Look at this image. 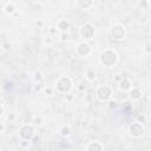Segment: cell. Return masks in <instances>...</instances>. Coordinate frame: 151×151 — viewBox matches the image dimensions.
Masks as SVG:
<instances>
[{"instance_id": "obj_1", "label": "cell", "mask_w": 151, "mask_h": 151, "mask_svg": "<svg viewBox=\"0 0 151 151\" xmlns=\"http://www.w3.org/2000/svg\"><path fill=\"white\" fill-rule=\"evenodd\" d=\"M99 60H100L101 65H104L106 67H112L118 63V54L113 50L107 48V50H104L100 53Z\"/></svg>"}, {"instance_id": "obj_2", "label": "cell", "mask_w": 151, "mask_h": 151, "mask_svg": "<svg viewBox=\"0 0 151 151\" xmlns=\"http://www.w3.org/2000/svg\"><path fill=\"white\" fill-rule=\"evenodd\" d=\"M72 85H73L72 79H71L70 77H67V76H63V77H60V78L57 80L55 87H57V91H58L59 93L67 94V93H70V91L72 90Z\"/></svg>"}, {"instance_id": "obj_3", "label": "cell", "mask_w": 151, "mask_h": 151, "mask_svg": "<svg viewBox=\"0 0 151 151\" xmlns=\"http://www.w3.org/2000/svg\"><path fill=\"white\" fill-rule=\"evenodd\" d=\"M110 35L113 40L116 41H122L124 40L125 35H126V31H125V27L122 25V24H114L111 29H110Z\"/></svg>"}, {"instance_id": "obj_4", "label": "cell", "mask_w": 151, "mask_h": 151, "mask_svg": "<svg viewBox=\"0 0 151 151\" xmlns=\"http://www.w3.org/2000/svg\"><path fill=\"white\" fill-rule=\"evenodd\" d=\"M96 33V29H94V26L91 24V22H85L80 26L79 28V35L84 39V40H90L93 38Z\"/></svg>"}, {"instance_id": "obj_5", "label": "cell", "mask_w": 151, "mask_h": 151, "mask_svg": "<svg viewBox=\"0 0 151 151\" xmlns=\"http://www.w3.org/2000/svg\"><path fill=\"white\" fill-rule=\"evenodd\" d=\"M19 137L21 139L32 140V138L34 137V126L31 124H22L19 127Z\"/></svg>"}, {"instance_id": "obj_6", "label": "cell", "mask_w": 151, "mask_h": 151, "mask_svg": "<svg viewBox=\"0 0 151 151\" xmlns=\"http://www.w3.org/2000/svg\"><path fill=\"white\" fill-rule=\"evenodd\" d=\"M97 98L100 100V101H107L111 99L112 97V88L107 85H101L97 88Z\"/></svg>"}, {"instance_id": "obj_7", "label": "cell", "mask_w": 151, "mask_h": 151, "mask_svg": "<svg viewBox=\"0 0 151 151\" xmlns=\"http://www.w3.org/2000/svg\"><path fill=\"white\" fill-rule=\"evenodd\" d=\"M144 131H145V129H144L143 124H140V123H138V122H134V123H132V124L129 126V132H130V134H131L132 137H134V138L142 137L143 133H144Z\"/></svg>"}, {"instance_id": "obj_8", "label": "cell", "mask_w": 151, "mask_h": 151, "mask_svg": "<svg viewBox=\"0 0 151 151\" xmlns=\"http://www.w3.org/2000/svg\"><path fill=\"white\" fill-rule=\"evenodd\" d=\"M91 51H92L91 45L88 42H86V41L79 42L78 46H77V48H76L77 54L80 55V57H87V55H90L91 54Z\"/></svg>"}, {"instance_id": "obj_9", "label": "cell", "mask_w": 151, "mask_h": 151, "mask_svg": "<svg viewBox=\"0 0 151 151\" xmlns=\"http://www.w3.org/2000/svg\"><path fill=\"white\" fill-rule=\"evenodd\" d=\"M103 149H104L103 144L97 140L88 142V144H86V146H85V150H87V151H101Z\"/></svg>"}, {"instance_id": "obj_10", "label": "cell", "mask_w": 151, "mask_h": 151, "mask_svg": "<svg viewBox=\"0 0 151 151\" xmlns=\"http://www.w3.org/2000/svg\"><path fill=\"white\" fill-rule=\"evenodd\" d=\"M118 86L123 92H129L132 88V84H131L130 79H127V78H122L118 83Z\"/></svg>"}, {"instance_id": "obj_11", "label": "cell", "mask_w": 151, "mask_h": 151, "mask_svg": "<svg viewBox=\"0 0 151 151\" xmlns=\"http://www.w3.org/2000/svg\"><path fill=\"white\" fill-rule=\"evenodd\" d=\"M94 0H76V5L81 9H88L93 6Z\"/></svg>"}, {"instance_id": "obj_12", "label": "cell", "mask_w": 151, "mask_h": 151, "mask_svg": "<svg viewBox=\"0 0 151 151\" xmlns=\"http://www.w3.org/2000/svg\"><path fill=\"white\" fill-rule=\"evenodd\" d=\"M57 27H58V29H59L60 32H66V31L70 28V22H68L66 19H61V20L58 21Z\"/></svg>"}, {"instance_id": "obj_13", "label": "cell", "mask_w": 151, "mask_h": 151, "mask_svg": "<svg viewBox=\"0 0 151 151\" xmlns=\"http://www.w3.org/2000/svg\"><path fill=\"white\" fill-rule=\"evenodd\" d=\"M129 93H130V97L132 98V99H134V100H139L140 98H142V91L139 90V88H137V87H132L130 91H129Z\"/></svg>"}, {"instance_id": "obj_14", "label": "cell", "mask_w": 151, "mask_h": 151, "mask_svg": "<svg viewBox=\"0 0 151 151\" xmlns=\"http://www.w3.org/2000/svg\"><path fill=\"white\" fill-rule=\"evenodd\" d=\"M4 13L5 14H8V15H11V14H13V13H15V6L13 5V4H6V5H4Z\"/></svg>"}, {"instance_id": "obj_15", "label": "cell", "mask_w": 151, "mask_h": 151, "mask_svg": "<svg viewBox=\"0 0 151 151\" xmlns=\"http://www.w3.org/2000/svg\"><path fill=\"white\" fill-rule=\"evenodd\" d=\"M59 132H60V134H61L63 137H70L72 131H71V127H70L68 125H63V126L60 127Z\"/></svg>"}, {"instance_id": "obj_16", "label": "cell", "mask_w": 151, "mask_h": 151, "mask_svg": "<svg viewBox=\"0 0 151 151\" xmlns=\"http://www.w3.org/2000/svg\"><path fill=\"white\" fill-rule=\"evenodd\" d=\"M31 8H32L33 12H35V13H40V12L44 11V5H42L41 2H33L32 6H31Z\"/></svg>"}, {"instance_id": "obj_17", "label": "cell", "mask_w": 151, "mask_h": 151, "mask_svg": "<svg viewBox=\"0 0 151 151\" xmlns=\"http://www.w3.org/2000/svg\"><path fill=\"white\" fill-rule=\"evenodd\" d=\"M42 80H44L42 73L39 72V71H35V72L33 73V81H34L35 84H40V83H42Z\"/></svg>"}, {"instance_id": "obj_18", "label": "cell", "mask_w": 151, "mask_h": 151, "mask_svg": "<svg viewBox=\"0 0 151 151\" xmlns=\"http://www.w3.org/2000/svg\"><path fill=\"white\" fill-rule=\"evenodd\" d=\"M85 78L88 80V81H93L96 79V72L93 70H87L85 72Z\"/></svg>"}, {"instance_id": "obj_19", "label": "cell", "mask_w": 151, "mask_h": 151, "mask_svg": "<svg viewBox=\"0 0 151 151\" xmlns=\"http://www.w3.org/2000/svg\"><path fill=\"white\" fill-rule=\"evenodd\" d=\"M117 107H118V103L116 100H113V99L107 100V109L109 110H116Z\"/></svg>"}, {"instance_id": "obj_20", "label": "cell", "mask_w": 151, "mask_h": 151, "mask_svg": "<svg viewBox=\"0 0 151 151\" xmlns=\"http://www.w3.org/2000/svg\"><path fill=\"white\" fill-rule=\"evenodd\" d=\"M1 47H2V51H9L11 48H12V44L9 42V41H4L2 42V45H1Z\"/></svg>"}, {"instance_id": "obj_21", "label": "cell", "mask_w": 151, "mask_h": 151, "mask_svg": "<svg viewBox=\"0 0 151 151\" xmlns=\"http://www.w3.org/2000/svg\"><path fill=\"white\" fill-rule=\"evenodd\" d=\"M29 145H31V140L21 139V142H20V146H21L22 149H28V147H29Z\"/></svg>"}, {"instance_id": "obj_22", "label": "cell", "mask_w": 151, "mask_h": 151, "mask_svg": "<svg viewBox=\"0 0 151 151\" xmlns=\"http://www.w3.org/2000/svg\"><path fill=\"white\" fill-rule=\"evenodd\" d=\"M70 39V34L67 32H60V40L61 41H67Z\"/></svg>"}, {"instance_id": "obj_23", "label": "cell", "mask_w": 151, "mask_h": 151, "mask_svg": "<svg viewBox=\"0 0 151 151\" xmlns=\"http://www.w3.org/2000/svg\"><path fill=\"white\" fill-rule=\"evenodd\" d=\"M136 122H138V123H140V124H145V123H146V117H145L144 114H139V116H137Z\"/></svg>"}, {"instance_id": "obj_24", "label": "cell", "mask_w": 151, "mask_h": 151, "mask_svg": "<svg viewBox=\"0 0 151 151\" xmlns=\"http://www.w3.org/2000/svg\"><path fill=\"white\" fill-rule=\"evenodd\" d=\"M33 123H34L35 126H41V125H42V119H41L40 117H35V118L33 119Z\"/></svg>"}, {"instance_id": "obj_25", "label": "cell", "mask_w": 151, "mask_h": 151, "mask_svg": "<svg viewBox=\"0 0 151 151\" xmlns=\"http://www.w3.org/2000/svg\"><path fill=\"white\" fill-rule=\"evenodd\" d=\"M139 6H140L142 8H144V9H146V8L149 7V1H146V0H140V1H139Z\"/></svg>"}, {"instance_id": "obj_26", "label": "cell", "mask_w": 151, "mask_h": 151, "mask_svg": "<svg viewBox=\"0 0 151 151\" xmlns=\"http://www.w3.org/2000/svg\"><path fill=\"white\" fill-rule=\"evenodd\" d=\"M44 93L46 96H52L53 94V88L52 87H45L44 88Z\"/></svg>"}, {"instance_id": "obj_27", "label": "cell", "mask_w": 151, "mask_h": 151, "mask_svg": "<svg viewBox=\"0 0 151 151\" xmlns=\"http://www.w3.org/2000/svg\"><path fill=\"white\" fill-rule=\"evenodd\" d=\"M7 119H8L9 122H14V120H15V114H14L13 112H9V113L7 114Z\"/></svg>"}, {"instance_id": "obj_28", "label": "cell", "mask_w": 151, "mask_h": 151, "mask_svg": "<svg viewBox=\"0 0 151 151\" xmlns=\"http://www.w3.org/2000/svg\"><path fill=\"white\" fill-rule=\"evenodd\" d=\"M145 52L147 53V54H151V44H149V42H146L145 44Z\"/></svg>"}, {"instance_id": "obj_29", "label": "cell", "mask_w": 151, "mask_h": 151, "mask_svg": "<svg viewBox=\"0 0 151 151\" xmlns=\"http://www.w3.org/2000/svg\"><path fill=\"white\" fill-rule=\"evenodd\" d=\"M6 117V111H5V105H1V120H4Z\"/></svg>"}, {"instance_id": "obj_30", "label": "cell", "mask_w": 151, "mask_h": 151, "mask_svg": "<svg viewBox=\"0 0 151 151\" xmlns=\"http://www.w3.org/2000/svg\"><path fill=\"white\" fill-rule=\"evenodd\" d=\"M39 140H40V137H39V136H35V134H34V137L32 138V143H33L34 145H37V144L39 143Z\"/></svg>"}, {"instance_id": "obj_31", "label": "cell", "mask_w": 151, "mask_h": 151, "mask_svg": "<svg viewBox=\"0 0 151 151\" xmlns=\"http://www.w3.org/2000/svg\"><path fill=\"white\" fill-rule=\"evenodd\" d=\"M35 25H37V26H38V27H42V25H44V22H42V21H40V20H39V21H37V22H35Z\"/></svg>"}, {"instance_id": "obj_32", "label": "cell", "mask_w": 151, "mask_h": 151, "mask_svg": "<svg viewBox=\"0 0 151 151\" xmlns=\"http://www.w3.org/2000/svg\"><path fill=\"white\" fill-rule=\"evenodd\" d=\"M57 29H58V28H57ZM57 29H55V28H51L50 32H51L52 34H55V33H57Z\"/></svg>"}, {"instance_id": "obj_33", "label": "cell", "mask_w": 151, "mask_h": 151, "mask_svg": "<svg viewBox=\"0 0 151 151\" xmlns=\"http://www.w3.org/2000/svg\"><path fill=\"white\" fill-rule=\"evenodd\" d=\"M51 42H52V41H51L50 39H44V44H48V45H50Z\"/></svg>"}, {"instance_id": "obj_34", "label": "cell", "mask_w": 151, "mask_h": 151, "mask_svg": "<svg viewBox=\"0 0 151 151\" xmlns=\"http://www.w3.org/2000/svg\"><path fill=\"white\" fill-rule=\"evenodd\" d=\"M1 2H2L4 5H6V4H9V2H11V0H1Z\"/></svg>"}, {"instance_id": "obj_35", "label": "cell", "mask_w": 151, "mask_h": 151, "mask_svg": "<svg viewBox=\"0 0 151 151\" xmlns=\"http://www.w3.org/2000/svg\"><path fill=\"white\" fill-rule=\"evenodd\" d=\"M78 88H79V91H84V90H85V86H84V85H80Z\"/></svg>"}, {"instance_id": "obj_36", "label": "cell", "mask_w": 151, "mask_h": 151, "mask_svg": "<svg viewBox=\"0 0 151 151\" xmlns=\"http://www.w3.org/2000/svg\"><path fill=\"white\" fill-rule=\"evenodd\" d=\"M149 99H150V103H151V94H150V97H149Z\"/></svg>"}, {"instance_id": "obj_37", "label": "cell", "mask_w": 151, "mask_h": 151, "mask_svg": "<svg viewBox=\"0 0 151 151\" xmlns=\"http://www.w3.org/2000/svg\"><path fill=\"white\" fill-rule=\"evenodd\" d=\"M146 1H149V2H150V1H151V0H146Z\"/></svg>"}]
</instances>
